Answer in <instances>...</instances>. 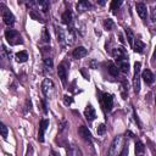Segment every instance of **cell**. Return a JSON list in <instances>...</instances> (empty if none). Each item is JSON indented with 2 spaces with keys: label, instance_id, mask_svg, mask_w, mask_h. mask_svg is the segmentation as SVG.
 Instances as JSON below:
<instances>
[{
  "label": "cell",
  "instance_id": "cell-24",
  "mask_svg": "<svg viewBox=\"0 0 156 156\" xmlns=\"http://www.w3.org/2000/svg\"><path fill=\"white\" fill-rule=\"evenodd\" d=\"M29 16H30L33 20H35V21H38V22H41V23H44V20H43V17L39 15V12H38V11H35V10H30V11H29Z\"/></svg>",
  "mask_w": 156,
  "mask_h": 156
},
{
  "label": "cell",
  "instance_id": "cell-35",
  "mask_svg": "<svg viewBox=\"0 0 156 156\" xmlns=\"http://www.w3.org/2000/svg\"><path fill=\"white\" fill-rule=\"evenodd\" d=\"M127 155H128V146H127V145H124V147H123L122 152L119 154V156H127Z\"/></svg>",
  "mask_w": 156,
  "mask_h": 156
},
{
  "label": "cell",
  "instance_id": "cell-25",
  "mask_svg": "<svg viewBox=\"0 0 156 156\" xmlns=\"http://www.w3.org/2000/svg\"><path fill=\"white\" fill-rule=\"evenodd\" d=\"M122 5V1H117V0H113V1H111V6H110V9L112 10V12L113 13H117V10H118V7Z\"/></svg>",
  "mask_w": 156,
  "mask_h": 156
},
{
  "label": "cell",
  "instance_id": "cell-40",
  "mask_svg": "<svg viewBox=\"0 0 156 156\" xmlns=\"http://www.w3.org/2000/svg\"><path fill=\"white\" fill-rule=\"evenodd\" d=\"M155 102H156V98H155Z\"/></svg>",
  "mask_w": 156,
  "mask_h": 156
},
{
  "label": "cell",
  "instance_id": "cell-37",
  "mask_svg": "<svg viewBox=\"0 0 156 156\" xmlns=\"http://www.w3.org/2000/svg\"><path fill=\"white\" fill-rule=\"evenodd\" d=\"M90 66H91V68H96V61L93 60V61L90 62Z\"/></svg>",
  "mask_w": 156,
  "mask_h": 156
},
{
  "label": "cell",
  "instance_id": "cell-3",
  "mask_svg": "<svg viewBox=\"0 0 156 156\" xmlns=\"http://www.w3.org/2000/svg\"><path fill=\"white\" fill-rule=\"evenodd\" d=\"M140 68H141V63L135 62L134 63V76H133V88H134L135 94H138L140 91Z\"/></svg>",
  "mask_w": 156,
  "mask_h": 156
},
{
  "label": "cell",
  "instance_id": "cell-18",
  "mask_svg": "<svg viewBox=\"0 0 156 156\" xmlns=\"http://www.w3.org/2000/svg\"><path fill=\"white\" fill-rule=\"evenodd\" d=\"M107 65H108V72H110V74L112 76V77H118V68H117V65H115L112 61H108L107 62Z\"/></svg>",
  "mask_w": 156,
  "mask_h": 156
},
{
  "label": "cell",
  "instance_id": "cell-38",
  "mask_svg": "<svg viewBox=\"0 0 156 156\" xmlns=\"http://www.w3.org/2000/svg\"><path fill=\"white\" fill-rule=\"evenodd\" d=\"M41 105H43V110H44V112L46 113V112H48V110H46V105H45V101H44V100L41 101Z\"/></svg>",
  "mask_w": 156,
  "mask_h": 156
},
{
  "label": "cell",
  "instance_id": "cell-1",
  "mask_svg": "<svg viewBox=\"0 0 156 156\" xmlns=\"http://www.w3.org/2000/svg\"><path fill=\"white\" fill-rule=\"evenodd\" d=\"M123 147H124L123 136L118 135L112 140V143L110 145V149H108V152H107V156H119V154L122 152Z\"/></svg>",
  "mask_w": 156,
  "mask_h": 156
},
{
  "label": "cell",
  "instance_id": "cell-9",
  "mask_svg": "<svg viewBox=\"0 0 156 156\" xmlns=\"http://www.w3.org/2000/svg\"><path fill=\"white\" fill-rule=\"evenodd\" d=\"M135 9H136V12L139 15V17L145 21L146 17H147V10H146V5L144 2H136L135 4Z\"/></svg>",
  "mask_w": 156,
  "mask_h": 156
},
{
  "label": "cell",
  "instance_id": "cell-29",
  "mask_svg": "<svg viewBox=\"0 0 156 156\" xmlns=\"http://www.w3.org/2000/svg\"><path fill=\"white\" fill-rule=\"evenodd\" d=\"M38 6L43 12H46L49 10V2L48 1H38Z\"/></svg>",
  "mask_w": 156,
  "mask_h": 156
},
{
  "label": "cell",
  "instance_id": "cell-20",
  "mask_svg": "<svg viewBox=\"0 0 156 156\" xmlns=\"http://www.w3.org/2000/svg\"><path fill=\"white\" fill-rule=\"evenodd\" d=\"M27 58H28V54L24 50H22V51H20V52L16 54V61L17 62H26Z\"/></svg>",
  "mask_w": 156,
  "mask_h": 156
},
{
  "label": "cell",
  "instance_id": "cell-7",
  "mask_svg": "<svg viewBox=\"0 0 156 156\" xmlns=\"http://www.w3.org/2000/svg\"><path fill=\"white\" fill-rule=\"evenodd\" d=\"M2 20H4L5 24H7V26H12L15 23V16H13V13L10 10L5 9V7L2 10Z\"/></svg>",
  "mask_w": 156,
  "mask_h": 156
},
{
  "label": "cell",
  "instance_id": "cell-31",
  "mask_svg": "<svg viewBox=\"0 0 156 156\" xmlns=\"http://www.w3.org/2000/svg\"><path fill=\"white\" fill-rule=\"evenodd\" d=\"M96 132H98V135H104V134H105V132H106V126H105L104 123L99 124V127H98Z\"/></svg>",
  "mask_w": 156,
  "mask_h": 156
},
{
  "label": "cell",
  "instance_id": "cell-30",
  "mask_svg": "<svg viewBox=\"0 0 156 156\" xmlns=\"http://www.w3.org/2000/svg\"><path fill=\"white\" fill-rule=\"evenodd\" d=\"M0 132H1V136H2L4 139H7V133H9V130H7V127H6L4 123L0 124Z\"/></svg>",
  "mask_w": 156,
  "mask_h": 156
},
{
  "label": "cell",
  "instance_id": "cell-19",
  "mask_svg": "<svg viewBox=\"0 0 156 156\" xmlns=\"http://www.w3.org/2000/svg\"><path fill=\"white\" fill-rule=\"evenodd\" d=\"M62 22L65 24H71L72 23V12L69 10H66L63 13H62Z\"/></svg>",
  "mask_w": 156,
  "mask_h": 156
},
{
  "label": "cell",
  "instance_id": "cell-4",
  "mask_svg": "<svg viewBox=\"0 0 156 156\" xmlns=\"http://www.w3.org/2000/svg\"><path fill=\"white\" fill-rule=\"evenodd\" d=\"M101 101H102V105H104V108L110 112L113 107V98L111 94H107V93H102L101 94Z\"/></svg>",
  "mask_w": 156,
  "mask_h": 156
},
{
  "label": "cell",
  "instance_id": "cell-2",
  "mask_svg": "<svg viewBox=\"0 0 156 156\" xmlns=\"http://www.w3.org/2000/svg\"><path fill=\"white\" fill-rule=\"evenodd\" d=\"M5 38H6V40L10 45L23 44V39H22L21 34L15 29H6L5 30Z\"/></svg>",
  "mask_w": 156,
  "mask_h": 156
},
{
  "label": "cell",
  "instance_id": "cell-32",
  "mask_svg": "<svg viewBox=\"0 0 156 156\" xmlns=\"http://www.w3.org/2000/svg\"><path fill=\"white\" fill-rule=\"evenodd\" d=\"M44 65H45L46 67L51 68V67H52V58H51V57H45V58H44Z\"/></svg>",
  "mask_w": 156,
  "mask_h": 156
},
{
  "label": "cell",
  "instance_id": "cell-33",
  "mask_svg": "<svg viewBox=\"0 0 156 156\" xmlns=\"http://www.w3.org/2000/svg\"><path fill=\"white\" fill-rule=\"evenodd\" d=\"M151 21L154 23H156V6H154L151 10Z\"/></svg>",
  "mask_w": 156,
  "mask_h": 156
},
{
  "label": "cell",
  "instance_id": "cell-5",
  "mask_svg": "<svg viewBox=\"0 0 156 156\" xmlns=\"http://www.w3.org/2000/svg\"><path fill=\"white\" fill-rule=\"evenodd\" d=\"M41 90H43L45 96H50L51 93L54 91V83H52V80L49 79V78H45L43 80V84H41Z\"/></svg>",
  "mask_w": 156,
  "mask_h": 156
},
{
  "label": "cell",
  "instance_id": "cell-27",
  "mask_svg": "<svg viewBox=\"0 0 156 156\" xmlns=\"http://www.w3.org/2000/svg\"><path fill=\"white\" fill-rule=\"evenodd\" d=\"M104 26H105V28H106L107 30H111V29H113L115 23H113V21H112L111 18H106V20L104 21Z\"/></svg>",
  "mask_w": 156,
  "mask_h": 156
},
{
  "label": "cell",
  "instance_id": "cell-36",
  "mask_svg": "<svg viewBox=\"0 0 156 156\" xmlns=\"http://www.w3.org/2000/svg\"><path fill=\"white\" fill-rule=\"evenodd\" d=\"M66 126H67V123H66V121H62V123L60 124V132H62L65 128H66Z\"/></svg>",
  "mask_w": 156,
  "mask_h": 156
},
{
  "label": "cell",
  "instance_id": "cell-11",
  "mask_svg": "<svg viewBox=\"0 0 156 156\" xmlns=\"http://www.w3.org/2000/svg\"><path fill=\"white\" fill-rule=\"evenodd\" d=\"M84 116H85V118L89 121V122H91V121H94V118H95V108L90 105V104H88L87 105V107H85V110H84Z\"/></svg>",
  "mask_w": 156,
  "mask_h": 156
},
{
  "label": "cell",
  "instance_id": "cell-42",
  "mask_svg": "<svg viewBox=\"0 0 156 156\" xmlns=\"http://www.w3.org/2000/svg\"><path fill=\"white\" fill-rule=\"evenodd\" d=\"M54 156H55V155H54Z\"/></svg>",
  "mask_w": 156,
  "mask_h": 156
},
{
  "label": "cell",
  "instance_id": "cell-17",
  "mask_svg": "<svg viewBox=\"0 0 156 156\" xmlns=\"http://www.w3.org/2000/svg\"><path fill=\"white\" fill-rule=\"evenodd\" d=\"M116 62L118 65V68H121V71L123 73H128L129 72V62H128V60H117Z\"/></svg>",
  "mask_w": 156,
  "mask_h": 156
},
{
  "label": "cell",
  "instance_id": "cell-12",
  "mask_svg": "<svg viewBox=\"0 0 156 156\" xmlns=\"http://www.w3.org/2000/svg\"><path fill=\"white\" fill-rule=\"evenodd\" d=\"M57 74H58V78L61 79V82H62L63 84H66V78H67V68L65 67V63L58 65V67H57Z\"/></svg>",
  "mask_w": 156,
  "mask_h": 156
},
{
  "label": "cell",
  "instance_id": "cell-34",
  "mask_svg": "<svg viewBox=\"0 0 156 156\" xmlns=\"http://www.w3.org/2000/svg\"><path fill=\"white\" fill-rule=\"evenodd\" d=\"M63 100H65V104H66V105H71V104L73 102V99H72L71 96H68V95H65V96H63Z\"/></svg>",
  "mask_w": 156,
  "mask_h": 156
},
{
  "label": "cell",
  "instance_id": "cell-23",
  "mask_svg": "<svg viewBox=\"0 0 156 156\" xmlns=\"http://www.w3.org/2000/svg\"><path fill=\"white\" fill-rule=\"evenodd\" d=\"M67 156H82V154L76 146H69L67 149Z\"/></svg>",
  "mask_w": 156,
  "mask_h": 156
},
{
  "label": "cell",
  "instance_id": "cell-14",
  "mask_svg": "<svg viewBox=\"0 0 156 156\" xmlns=\"http://www.w3.org/2000/svg\"><path fill=\"white\" fill-rule=\"evenodd\" d=\"M87 54H88V51H87V49H85L84 46H78V48H76V49L73 50V52H72V55H73L74 58H82V57H84Z\"/></svg>",
  "mask_w": 156,
  "mask_h": 156
},
{
  "label": "cell",
  "instance_id": "cell-26",
  "mask_svg": "<svg viewBox=\"0 0 156 156\" xmlns=\"http://www.w3.org/2000/svg\"><path fill=\"white\" fill-rule=\"evenodd\" d=\"M41 40L44 43H50V34L46 28H43V30H41Z\"/></svg>",
  "mask_w": 156,
  "mask_h": 156
},
{
  "label": "cell",
  "instance_id": "cell-8",
  "mask_svg": "<svg viewBox=\"0 0 156 156\" xmlns=\"http://www.w3.org/2000/svg\"><path fill=\"white\" fill-rule=\"evenodd\" d=\"M78 133H79V135H80L85 141L91 143L93 136H91V133H90V130L88 129V127H85V126H80V127L78 128Z\"/></svg>",
  "mask_w": 156,
  "mask_h": 156
},
{
  "label": "cell",
  "instance_id": "cell-39",
  "mask_svg": "<svg viewBox=\"0 0 156 156\" xmlns=\"http://www.w3.org/2000/svg\"><path fill=\"white\" fill-rule=\"evenodd\" d=\"M154 58H156V46H155V51H154Z\"/></svg>",
  "mask_w": 156,
  "mask_h": 156
},
{
  "label": "cell",
  "instance_id": "cell-6",
  "mask_svg": "<svg viewBox=\"0 0 156 156\" xmlns=\"http://www.w3.org/2000/svg\"><path fill=\"white\" fill-rule=\"evenodd\" d=\"M49 127V119L46 118H43L40 121V124H39V132H38V141L43 143L44 141V134H45V130L48 129Z\"/></svg>",
  "mask_w": 156,
  "mask_h": 156
},
{
  "label": "cell",
  "instance_id": "cell-10",
  "mask_svg": "<svg viewBox=\"0 0 156 156\" xmlns=\"http://www.w3.org/2000/svg\"><path fill=\"white\" fill-rule=\"evenodd\" d=\"M113 56L117 60H128V54L126 52V50L123 48H116L113 51Z\"/></svg>",
  "mask_w": 156,
  "mask_h": 156
},
{
  "label": "cell",
  "instance_id": "cell-15",
  "mask_svg": "<svg viewBox=\"0 0 156 156\" xmlns=\"http://www.w3.org/2000/svg\"><path fill=\"white\" fill-rule=\"evenodd\" d=\"M133 50L135 51V52H138V54H141L143 51H144V49H145V44L140 40V39H135L134 40V44H133Z\"/></svg>",
  "mask_w": 156,
  "mask_h": 156
},
{
  "label": "cell",
  "instance_id": "cell-41",
  "mask_svg": "<svg viewBox=\"0 0 156 156\" xmlns=\"http://www.w3.org/2000/svg\"><path fill=\"white\" fill-rule=\"evenodd\" d=\"M138 156H141V155H138Z\"/></svg>",
  "mask_w": 156,
  "mask_h": 156
},
{
  "label": "cell",
  "instance_id": "cell-28",
  "mask_svg": "<svg viewBox=\"0 0 156 156\" xmlns=\"http://www.w3.org/2000/svg\"><path fill=\"white\" fill-rule=\"evenodd\" d=\"M144 150H145L144 144H143L140 140H138V141L135 143V154H141Z\"/></svg>",
  "mask_w": 156,
  "mask_h": 156
},
{
  "label": "cell",
  "instance_id": "cell-13",
  "mask_svg": "<svg viewBox=\"0 0 156 156\" xmlns=\"http://www.w3.org/2000/svg\"><path fill=\"white\" fill-rule=\"evenodd\" d=\"M141 78L144 79V82H145L146 84H152L154 80H155V76H154V73H152L150 69H145V71L141 73Z\"/></svg>",
  "mask_w": 156,
  "mask_h": 156
},
{
  "label": "cell",
  "instance_id": "cell-22",
  "mask_svg": "<svg viewBox=\"0 0 156 156\" xmlns=\"http://www.w3.org/2000/svg\"><path fill=\"white\" fill-rule=\"evenodd\" d=\"M126 35H127V40H128L129 45H130V46H133V44H134V40H135L133 30H132L130 28H126Z\"/></svg>",
  "mask_w": 156,
  "mask_h": 156
},
{
  "label": "cell",
  "instance_id": "cell-21",
  "mask_svg": "<svg viewBox=\"0 0 156 156\" xmlns=\"http://www.w3.org/2000/svg\"><path fill=\"white\" fill-rule=\"evenodd\" d=\"M89 9H91V4L89 1H79L77 4V10L85 11V10H89Z\"/></svg>",
  "mask_w": 156,
  "mask_h": 156
},
{
  "label": "cell",
  "instance_id": "cell-16",
  "mask_svg": "<svg viewBox=\"0 0 156 156\" xmlns=\"http://www.w3.org/2000/svg\"><path fill=\"white\" fill-rule=\"evenodd\" d=\"M55 32H56L57 40H58L60 43H65V40H67V39H66V33H65V30H63L61 27L55 26Z\"/></svg>",
  "mask_w": 156,
  "mask_h": 156
}]
</instances>
